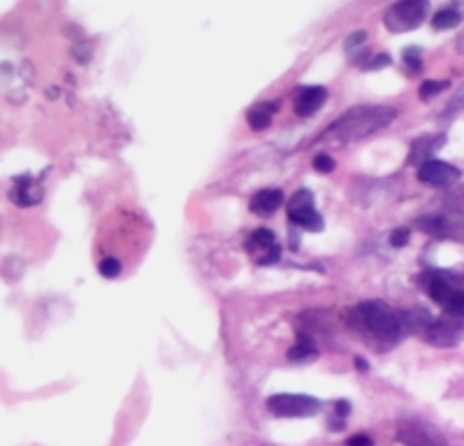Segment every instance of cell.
Masks as SVG:
<instances>
[{
	"label": "cell",
	"instance_id": "18",
	"mask_svg": "<svg viewBox=\"0 0 464 446\" xmlns=\"http://www.w3.org/2000/svg\"><path fill=\"white\" fill-rule=\"evenodd\" d=\"M459 22H462L459 10H455V7H443V10H439L437 15H434L432 28L434 31H450V28L458 26Z\"/></svg>",
	"mask_w": 464,
	"mask_h": 446
},
{
	"label": "cell",
	"instance_id": "13",
	"mask_svg": "<svg viewBox=\"0 0 464 446\" xmlns=\"http://www.w3.org/2000/svg\"><path fill=\"white\" fill-rule=\"evenodd\" d=\"M284 200L285 196L281 189H263V191H258L251 198L248 208H251L254 214H258V217H269V214H275L284 205Z\"/></svg>",
	"mask_w": 464,
	"mask_h": 446
},
{
	"label": "cell",
	"instance_id": "25",
	"mask_svg": "<svg viewBox=\"0 0 464 446\" xmlns=\"http://www.w3.org/2000/svg\"><path fill=\"white\" fill-rule=\"evenodd\" d=\"M409 239H411V230H409V228H395L391 233V238H388V242H391V247H395V249H401V247L409 245Z\"/></svg>",
	"mask_w": 464,
	"mask_h": 446
},
{
	"label": "cell",
	"instance_id": "17",
	"mask_svg": "<svg viewBox=\"0 0 464 446\" xmlns=\"http://www.w3.org/2000/svg\"><path fill=\"white\" fill-rule=\"evenodd\" d=\"M318 351L314 346V342L306 337V334H300V340H297L295 346H290L288 349V361L290 363H309L316 361Z\"/></svg>",
	"mask_w": 464,
	"mask_h": 446
},
{
	"label": "cell",
	"instance_id": "4",
	"mask_svg": "<svg viewBox=\"0 0 464 446\" xmlns=\"http://www.w3.org/2000/svg\"><path fill=\"white\" fill-rule=\"evenodd\" d=\"M430 10L428 0H400L385 10L383 24L392 33H409L425 22Z\"/></svg>",
	"mask_w": 464,
	"mask_h": 446
},
{
	"label": "cell",
	"instance_id": "10",
	"mask_svg": "<svg viewBox=\"0 0 464 446\" xmlns=\"http://www.w3.org/2000/svg\"><path fill=\"white\" fill-rule=\"evenodd\" d=\"M464 334V325L458 319H432L428 324V328L422 330V337L425 342H430L432 346H455Z\"/></svg>",
	"mask_w": 464,
	"mask_h": 446
},
{
	"label": "cell",
	"instance_id": "16",
	"mask_svg": "<svg viewBox=\"0 0 464 446\" xmlns=\"http://www.w3.org/2000/svg\"><path fill=\"white\" fill-rule=\"evenodd\" d=\"M276 102H260L256 107H248L246 112V121L254 131H265V128L272 123V114L276 112Z\"/></svg>",
	"mask_w": 464,
	"mask_h": 446
},
{
	"label": "cell",
	"instance_id": "15",
	"mask_svg": "<svg viewBox=\"0 0 464 446\" xmlns=\"http://www.w3.org/2000/svg\"><path fill=\"white\" fill-rule=\"evenodd\" d=\"M443 142H446V135H422L420 140H416V142L411 144V156H409V163H418V159H422V163H425V160H430L428 156L432 154L434 149L441 147Z\"/></svg>",
	"mask_w": 464,
	"mask_h": 446
},
{
	"label": "cell",
	"instance_id": "11",
	"mask_svg": "<svg viewBox=\"0 0 464 446\" xmlns=\"http://www.w3.org/2000/svg\"><path fill=\"white\" fill-rule=\"evenodd\" d=\"M327 101V89L323 86H300L293 93V107L300 117H312L325 105Z\"/></svg>",
	"mask_w": 464,
	"mask_h": 446
},
{
	"label": "cell",
	"instance_id": "29",
	"mask_svg": "<svg viewBox=\"0 0 464 446\" xmlns=\"http://www.w3.org/2000/svg\"><path fill=\"white\" fill-rule=\"evenodd\" d=\"M346 446H374V441H372V437L367 435H353L346 441Z\"/></svg>",
	"mask_w": 464,
	"mask_h": 446
},
{
	"label": "cell",
	"instance_id": "22",
	"mask_svg": "<svg viewBox=\"0 0 464 446\" xmlns=\"http://www.w3.org/2000/svg\"><path fill=\"white\" fill-rule=\"evenodd\" d=\"M98 270H101V275L105 276V279H114V276H119V272H121V260L114 258V256H107V258L101 260Z\"/></svg>",
	"mask_w": 464,
	"mask_h": 446
},
{
	"label": "cell",
	"instance_id": "5",
	"mask_svg": "<svg viewBox=\"0 0 464 446\" xmlns=\"http://www.w3.org/2000/svg\"><path fill=\"white\" fill-rule=\"evenodd\" d=\"M269 414L279 416V419H309L321 412V402L312 395L300 393H276L267 398Z\"/></svg>",
	"mask_w": 464,
	"mask_h": 446
},
{
	"label": "cell",
	"instance_id": "24",
	"mask_svg": "<svg viewBox=\"0 0 464 446\" xmlns=\"http://www.w3.org/2000/svg\"><path fill=\"white\" fill-rule=\"evenodd\" d=\"M314 168H316V172H321V175H330V172H334L337 163H334L333 156L318 154L316 159H314Z\"/></svg>",
	"mask_w": 464,
	"mask_h": 446
},
{
	"label": "cell",
	"instance_id": "23",
	"mask_svg": "<svg viewBox=\"0 0 464 446\" xmlns=\"http://www.w3.org/2000/svg\"><path fill=\"white\" fill-rule=\"evenodd\" d=\"M464 110V84H462V89L458 91V96H453V101L449 102V105H446V110H443V114H441V119H453L455 114H459V112Z\"/></svg>",
	"mask_w": 464,
	"mask_h": 446
},
{
	"label": "cell",
	"instance_id": "19",
	"mask_svg": "<svg viewBox=\"0 0 464 446\" xmlns=\"http://www.w3.org/2000/svg\"><path fill=\"white\" fill-rule=\"evenodd\" d=\"M446 89H449V82L446 80H428L420 84L418 96H420V101H432L437 93H441V91H446Z\"/></svg>",
	"mask_w": 464,
	"mask_h": 446
},
{
	"label": "cell",
	"instance_id": "12",
	"mask_svg": "<svg viewBox=\"0 0 464 446\" xmlns=\"http://www.w3.org/2000/svg\"><path fill=\"white\" fill-rule=\"evenodd\" d=\"M43 184L33 175H19L14 177V189H12L10 198L19 208H33L43 200Z\"/></svg>",
	"mask_w": 464,
	"mask_h": 446
},
{
	"label": "cell",
	"instance_id": "30",
	"mask_svg": "<svg viewBox=\"0 0 464 446\" xmlns=\"http://www.w3.org/2000/svg\"><path fill=\"white\" fill-rule=\"evenodd\" d=\"M355 367H358L360 372H367V370H370V363L364 361L362 356H358V358H355Z\"/></svg>",
	"mask_w": 464,
	"mask_h": 446
},
{
	"label": "cell",
	"instance_id": "2",
	"mask_svg": "<svg viewBox=\"0 0 464 446\" xmlns=\"http://www.w3.org/2000/svg\"><path fill=\"white\" fill-rule=\"evenodd\" d=\"M397 119V110L392 107H353L343 112L342 117L327 128L321 140H334V142H358V140L374 135L376 131L391 126Z\"/></svg>",
	"mask_w": 464,
	"mask_h": 446
},
{
	"label": "cell",
	"instance_id": "8",
	"mask_svg": "<svg viewBox=\"0 0 464 446\" xmlns=\"http://www.w3.org/2000/svg\"><path fill=\"white\" fill-rule=\"evenodd\" d=\"M459 177H462L459 168L446 163V160L430 159L425 160V163L418 165V179H420L422 184L437 186V189H449V186L458 184Z\"/></svg>",
	"mask_w": 464,
	"mask_h": 446
},
{
	"label": "cell",
	"instance_id": "1",
	"mask_svg": "<svg viewBox=\"0 0 464 446\" xmlns=\"http://www.w3.org/2000/svg\"><path fill=\"white\" fill-rule=\"evenodd\" d=\"M348 324L355 333L367 337L372 344L383 346V349L397 344L401 334L406 333L404 314L395 312L391 305L379 303V300L360 303L348 316Z\"/></svg>",
	"mask_w": 464,
	"mask_h": 446
},
{
	"label": "cell",
	"instance_id": "14",
	"mask_svg": "<svg viewBox=\"0 0 464 446\" xmlns=\"http://www.w3.org/2000/svg\"><path fill=\"white\" fill-rule=\"evenodd\" d=\"M276 245H279V242H276V235L269 228H258L246 238V251L258 254V260L263 258V256H267ZM258 260H256V263H258Z\"/></svg>",
	"mask_w": 464,
	"mask_h": 446
},
{
	"label": "cell",
	"instance_id": "27",
	"mask_svg": "<svg viewBox=\"0 0 464 446\" xmlns=\"http://www.w3.org/2000/svg\"><path fill=\"white\" fill-rule=\"evenodd\" d=\"M364 40H367V33L358 31V33H353V35L346 37V43H343V47H346V52H353L355 47L364 44Z\"/></svg>",
	"mask_w": 464,
	"mask_h": 446
},
{
	"label": "cell",
	"instance_id": "9",
	"mask_svg": "<svg viewBox=\"0 0 464 446\" xmlns=\"http://www.w3.org/2000/svg\"><path fill=\"white\" fill-rule=\"evenodd\" d=\"M418 228L422 233L432 235L439 239H458L464 245V221L449 217V214H432V217H422L418 221Z\"/></svg>",
	"mask_w": 464,
	"mask_h": 446
},
{
	"label": "cell",
	"instance_id": "7",
	"mask_svg": "<svg viewBox=\"0 0 464 446\" xmlns=\"http://www.w3.org/2000/svg\"><path fill=\"white\" fill-rule=\"evenodd\" d=\"M397 440L404 446H449L446 437L425 419H404L397 425Z\"/></svg>",
	"mask_w": 464,
	"mask_h": 446
},
{
	"label": "cell",
	"instance_id": "21",
	"mask_svg": "<svg viewBox=\"0 0 464 446\" xmlns=\"http://www.w3.org/2000/svg\"><path fill=\"white\" fill-rule=\"evenodd\" d=\"M348 414H351V402H348V400H339V402L334 404V419L333 423H330V428H333V431H342Z\"/></svg>",
	"mask_w": 464,
	"mask_h": 446
},
{
	"label": "cell",
	"instance_id": "28",
	"mask_svg": "<svg viewBox=\"0 0 464 446\" xmlns=\"http://www.w3.org/2000/svg\"><path fill=\"white\" fill-rule=\"evenodd\" d=\"M281 260V247L276 245L275 249L269 251L267 256H263V258L258 260V266H263V267H267V266H276V263H279Z\"/></svg>",
	"mask_w": 464,
	"mask_h": 446
},
{
	"label": "cell",
	"instance_id": "6",
	"mask_svg": "<svg viewBox=\"0 0 464 446\" xmlns=\"http://www.w3.org/2000/svg\"><path fill=\"white\" fill-rule=\"evenodd\" d=\"M288 221L297 228L309 230V233H321L323 230V217L314 208V193L309 189H300L290 196Z\"/></svg>",
	"mask_w": 464,
	"mask_h": 446
},
{
	"label": "cell",
	"instance_id": "26",
	"mask_svg": "<svg viewBox=\"0 0 464 446\" xmlns=\"http://www.w3.org/2000/svg\"><path fill=\"white\" fill-rule=\"evenodd\" d=\"M392 63L391 53H376L374 59L367 61V65H364V70H379V68H388V65Z\"/></svg>",
	"mask_w": 464,
	"mask_h": 446
},
{
	"label": "cell",
	"instance_id": "3",
	"mask_svg": "<svg viewBox=\"0 0 464 446\" xmlns=\"http://www.w3.org/2000/svg\"><path fill=\"white\" fill-rule=\"evenodd\" d=\"M425 286L432 303H437L453 319H464V286H458L446 272L425 275Z\"/></svg>",
	"mask_w": 464,
	"mask_h": 446
},
{
	"label": "cell",
	"instance_id": "20",
	"mask_svg": "<svg viewBox=\"0 0 464 446\" xmlns=\"http://www.w3.org/2000/svg\"><path fill=\"white\" fill-rule=\"evenodd\" d=\"M401 59H404L409 73L416 74V73H420V70H422V52L418 47H406L404 56H401Z\"/></svg>",
	"mask_w": 464,
	"mask_h": 446
}]
</instances>
